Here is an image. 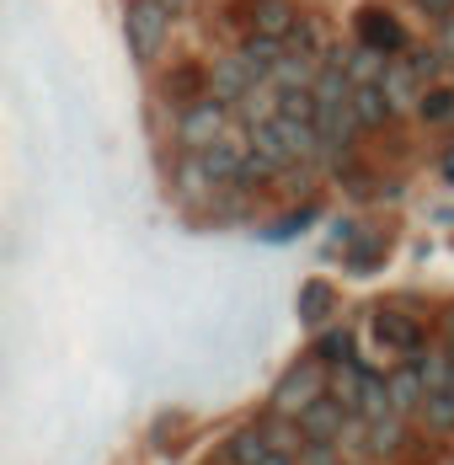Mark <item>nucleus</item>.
Returning <instances> with one entry per match:
<instances>
[{
    "label": "nucleus",
    "instance_id": "f8f14e48",
    "mask_svg": "<svg viewBox=\"0 0 454 465\" xmlns=\"http://www.w3.org/2000/svg\"><path fill=\"white\" fill-rule=\"evenodd\" d=\"M385 391H390V407L407 418V412H422V374H417V364H401V370L385 374Z\"/></svg>",
    "mask_w": 454,
    "mask_h": 465
},
{
    "label": "nucleus",
    "instance_id": "423d86ee",
    "mask_svg": "<svg viewBox=\"0 0 454 465\" xmlns=\"http://www.w3.org/2000/svg\"><path fill=\"white\" fill-rule=\"evenodd\" d=\"M257 86H262V75L246 64V54H241V48L225 54V59H214V70H209V96H214V102H225V107H230V102L241 107Z\"/></svg>",
    "mask_w": 454,
    "mask_h": 465
},
{
    "label": "nucleus",
    "instance_id": "ddd939ff",
    "mask_svg": "<svg viewBox=\"0 0 454 465\" xmlns=\"http://www.w3.org/2000/svg\"><path fill=\"white\" fill-rule=\"evenodd\" d=\"M342 70H348V81H353V86H380V81H385V70H390V59H385V54H374V48H363V44H353V48H348V59H342Z\"/></svg>",
    "mask_w": 454,
    "mask_h": 465
},
{
    "label": "nucleus",
    "instance_id": "393cba45",
    "mask_svg": "<svg viewBox=\"0 0 454 465\" xmlns=\"http://www.w3.org/2000/svg\"><path fill=\"white\" fill-rule=\"evenodd\" d=\"M444 331H449V337H444V348H449V353H454V311H449V316H444Z\"/></svg>",
    "mask_w": 454,
    "mask_h": 465
},
{
    "label": "nucleus",
    "instance_id": "20e7f679",
    "mask_svg": "<svg viewBox=\"0 0 454 465\" xmlns=\"http://www.w3.org/2000/svg\"><path fill=\"white\" fill-rule=\"evenodd\" d=\"M225 134H230L225 102H214V96H203V102H192V107H182V113H177V144H182V155H203L209 144H220Z\"/></svg>",
    "mask_w": 454,
    "mask_h": 465
},
{
    "label": "nucleus",
    "instance_id": "f257e3e1",
    "mask_svg": "<svg viewBox=\"0 0 454 465\" xmlns=\"http://www.w3.org/2000/svg\"><path fill=\"white\" fill-rule=\"evenodd\" d=\"M187 11V0H129L123 5V38L139 64H155L172 38V22Z\"/></svg>",
    "mask_w": 454,
    "mask_h": 465
},
{
    "label": "nucleus",
    "instance_id": "b1692460",
    "mask_svg": "<svg viewBox=\"0 0 454 465\" xmlns=\"http://www.w3.org/2000/svg\"><path fill=\"white\" fill-rule=\"evenodd\" d=\"M439 48H444V59H454V22H444V38H439Z\"/></svg>",
    "mask_w": 454,
    "mask_h": 465
},
{
    "label": "nucleus",
    "instance_id": "39448f33",
    "mask_svg": "<svg viewBox=\"0 0 454 465\" xmlns=\"http://www.w3.org/2000/svg\"><path fill=\"white\" fill-rule=\"evenodd\" d=\"M353 44L374 48V54H385V59H401L407 54V27L385 11V5H359L353 11Z\"/></svg>",
    "mask_w": 454,
    "mask_h": 465
},
{
    "label": "nucleus",
    "instance_id": "9b49d317",
    "mask_svg": "<svg viewBox=\"0 0 454 465\" xmlns=\"http://www.w3.org/2000/svg\"><path fill=\"white\" fill-rule=\"evenodd\" d=\"M172 193H177L182 203H203V198H214V177L203 172L198 155H182L177 161V172H172Z\"/></svg>",
    "mask_w": 454,
    "mask_h": 465
},
{
    "label": "nucleus",
    "instance_id": "412c9836",
    "mask_svg": "<svg viewBox=\"0 0 454 465\" xmlns=\"http://www.w3.org/2000/svg\"><path fill=\"white\" fill-rule=\"evenodd\" d=\"M316 44H321V27H316V22H300V27H294V38H289V54L316 59Z\"/></svg>",
    "mask_w": 454,
    "mask_h": 465
},
{
    "label": "nucleus",
    "instance_id": "9d476101",
    "mask_svg": "<svg viewBox=\"0 0 454 465\" xmlns=\"http://www.w3.org/2000/svg\"><path fill=\"white\" fill-rule=\"evenodd\" d=\"M380 86H385V96H390V107H396V113L417 107L422 92H428V86H422V75L411 70V59H390V70H385V81H380Z\"/></svg>",
    "mask_w": 454,
    "mask_h": 465
},
{
    "label": "nucleus",
    "instance_id": "a211bd4d",
    "mask_svg": "<svg viewBox=\"0 0 454 465\" xmlns=\"http://www.w3.org/2000/svg\"><path fill=\"white\" fill-rule=\"evenodd\" d=\"M422 422H428L433 433H454V391L428 396V401H422Z\"/></svg>",
    "mask_w": 454,
    "mask_h": 465
},
{
    "label": "nucleus",
    "instance_id": "aec40b11",
    "mask_svg": "<svg viewBox=\"0 0 454 465\" xmlns=\"http://www.w3.org/2000/svg\"><path fill=\"white\" fill-rule=\"evenodd\" d=\"M407 59H411V70L422 75V86H428V81H433V75L444 70V54H433V48H411ZM433 86H439V81H433Z\"/></svg>",
    "mask_w": 454,
    "mask_h": 465
},
{
    "label": "nucleus",
    "instance_id": "0eeeda50",
    "mask_svg": "<svg viewBox=\"0 0 454 465\" xmlns=\"http://www.w3.org/2000/svg\"><path fill=\"white\" fill-rule=\"evenodd\" d=\"M241 16H246L252 33L278 38V44H289L294 27H300V5L294 0H241Z\"/></svg>",
    "mask_w": 454,
    "mask_h": 465
},
{
    "label": "nucleus",
    "instance_id": "6e6552de",
    "mask_svg": "<svg viewBox=\"0 0 454 465\" xmlns=\"http://www.w3.org/2000/svg\"><path fill=\"white\" fill-rule=\"evenodd\" d=\"M161 96H166V102H177V107L203 102V96H209V70H203V64H192V59L177 64V70H166V75H161Z\"/></svg>",
    "mask_w": 454,
    "mask_h": 465
},
{
    "label": "nucleus",
    "instance_id": "f03ea898",
    "mask_svg": "<svg viewBox=\"0 0 454 465\" xmlns=\"http://www.w3.org/2000/svg\"><path fill=\"white\" fill-rule=\"evenodd\" d=\"M331 396V370L321 364V359H300V364H289V374L272 385V418H305L311 407H321Z\"/></svg>",
    "mask_w": 454,
    "mask_h": 465
},
{
    "label": "nucleus",
    "instance_id": "5701e85b",
    "mask_svg": "<svg viewBox=\"0 0 454 465\" xmlns=\"http://www.w3.org/2000/svg\"><path fill=\"white\" fill-rule=\"evenodd\" d=\"M417 5V16H428V22H454V0H411Z\"/></svg>",
    "mask_w": 454,
    "mask_h": 465
},
{
    "label": "nucleus",
    "instance_id": "6ab92c4d",
    "mask_svg": "<svg viewBox=\"0 0 454 465\" xmlns=\"http://www.w3.org/2000/svg\"><path fill=\"white\" fill-rule=\"evenodd\" d=\"M380 257H385V241H380V235H363L359 246L348 252V268H353V273H374Z\"/></svg>",
    "mask_w": 454,
    "mask_h": 465
},
{
    "label": "nucleus",
    "instance_id": "1a4fd4ad",
    "mask_svg": "<svg viewBox=\"0 0 454 465\" xmlns=\"http://www.w3.org/2000/svg\"><path fill=\"white\" fill-rule=\"evenodd\" d=\"M272 134H278V144L289 150V161H311V155L326 150V144H321V129L311 124V118H272Z\"/></svg>",
    "mask_w": 454,
    "mask_h": 465
},
{
    "label": "nucleus",
    "instance_id": "f3484780",
    "mask_svg": "<svg viewBox=\"0 0 454 465\" xmlns=\"http://www.w3.org/2000/svg\"><path fill=\"white\" fill-rule=\"evenodd\" d=\"M417 118H422L428 129H444V124H454V86H449V81H439V86H428V92H422V102H417Z\"/></svg>",
    "mask_w": 454,
    "mask_h": 465
},
{
    "label": "nucleus",
    "instance_id": "2eb2a0df",
    "mask_svg": "<svg viewBox=\"0 0 454 465\" xmlns=\"http://www.w3.org/2000/svg\"><path fill=\"white\" fill-rule=\"evenodd\" d=\"M353 113H359L363 129H385L390 124V96H385V86H353Z\"/></svg>",
    "mask_w": 454,
    "mask_h": 465
},
{
    "label": "nucleus",
    "instance_id": "4be33fe9",
    "mask_svg": "<svg viewBox=\"0 0 454 465\" xmlns=\"http://www.w3.org/2000/svg\"><path fill=\"white\" fill-rule=\"evenodd\" d=\"M311 220H316V209H294V214H283V225H272V231H268V241H283V235L305 231Z\"/></svg>",
    "mask_w": 454,
    "mask_h": 465
},
{
    "label": "nucleus",
    "instance_id": "4468645a",
    "mask_svg": "<svg viewBox=\"0 0 454 465\" xmlns=\"http://www.w3.org/2000/svg\"><path fill=\"white\" fill-rule=\"evenodd\" d=\"M331 305H337V289L326 279H311V283H300V300H294V311H300V322L305 326H316L331 316Z\"/></svg>",
    "mask_w": 454,
    "mask_h": 465
},
{
    "label": "nucleus",
    "instance_id": "dca6fc26",
    "mask_svg": "<svg viewBox=\"0 0 454 465\" xmlns=\"http://www.w3.org/2000/svg\"><path fill=\"white\" fill-rule=\"evenodd\" d=\"M241 54H246V64H252L257 75H272V70L289 59V44H278V38H262V33H246Z\"/></svg>",
    "mask_w": 454,
    "mask_h": 465
},
{
    "label": "nucleus",
    "instance_id": "7ed1b4c3",
    "mask_svg": "<svg viewBox=\"0 0 454 465\" xmlns=\"http://www.w3.org/2000/svg\"><path fill=\"white\" fill-rule=\"evenodd\" d=\"M369 342H374L385 359H422V353H428V326L417 322L411 311L385 305V311L369 316Z\"/></svg>",
    "mask_w": 454,
    "mask_h": 465
}]
</instances>
